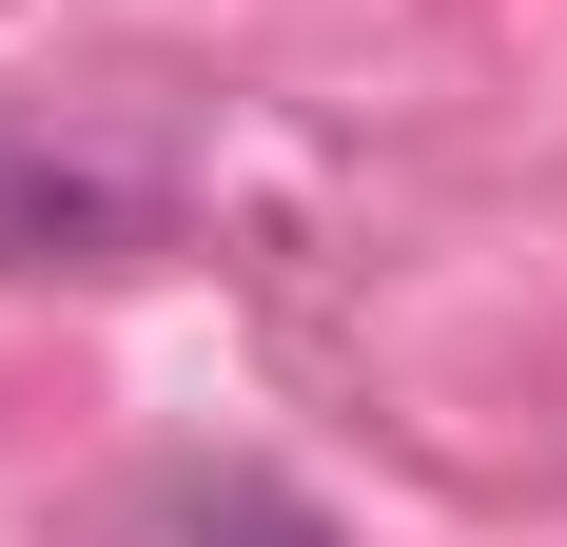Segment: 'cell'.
Segmentation results:
<instances>
[{
    "label": "cell",
    "mask_w": 567,
    "mask_h": 547,
    "mask_svg": "<svg viewBox=\"0 0 567 547\" xmlns=\"http://www.w3.org/2000/svg\"><path fill=\"white\" fill-rule=\"evenodd\" d=\"M176 235L157 176H117V157H59V137H0V274H137Z\"/></svg>",
    "instance_id": "1"
},
{
    "label": "cell",
    "mask_w": 567,
    "mask_h": 547,
    "mask_svg": "<svg viewBox=\"0 0 567 547\" xmlns=\"http://www.w3.org/2000/svg\"><path fill=\"white\" fill-rule=\"evenodd\" d=\"M137 547H352V528L293 489V469H235V450H216V469H157Z\"/></svg>",
    "instance_id": "2"
}]
</instances>
